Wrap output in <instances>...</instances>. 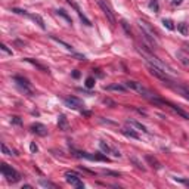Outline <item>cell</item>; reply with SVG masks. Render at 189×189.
<instances>
[{"label":"cell","mask_w":189,"mask_h":189,"mask_svg":"<svg viewBox=\"0 0 189 189\" xmlns=\"http://www.w3.org/2000/svg\"><path fill=\"white\" fill-rule=\"evenodd\" d=\"M136 50H138L139 55H142V58L148 62V64L161 68L163 71L167 72V74H176V71H174L170 65L164 64L160 58H157V56L152 53V49H151V47H145V45H142V46H140V45H136Z\"/></svg>","instance_id":"cell-1"},{"label":"cell","mask_w":189,"mask_h":189,"mask_svg":"<svg viewBox=\"0 0 189 189\" xmlns=\"http://www.w3.org/2000/svg\"><path fill=\"white\" fill-rule=\"evenodd\" d=\"M126 87L133 89L134 92H138L139 95H142V96H143L145 99H148L149 102H154V103H157V105H164V101L160 99V98H157V95H155L152 90H149L148 87H145L142 83L129 80V81H126Z\"/></svg>","instance_id":"cell-2"},{"label":"cell","mask_w":189,"mask_h":189,"mask_svg":"<svg viewBox=\"0 0 189 189\" xmlns=\"http://www.w3.org/2000/svg\"><path fill=\"white\" fill-rule=\"evenodd\" d=\"M138 25H139V28H140V31H142L143 40H145L149 46H152V49H155L157 46H158V37H157L154 28H152L148 22L142 21V19L138 21Z\"/></svg>","instance_id":"cell-3"},{"label":"cell","mask_w":189,"mask_h":189,"mask_svg":"<svg viewBox=\"0 0 189 189\" xmlns=\"http://www.w3.org/2000/svg\"><path fill=\"white\" fill-rule=\"evenodd\" d=\"M0 170H2L3 176L6 177V179H7L9 182L16 183V182H19V180H21V174H19V173L14 169V167L7 165L6 163H2V167H0Z\"/></svg>","instance_id":"cell-4"},{"label":"cell","mask_w":189,"mask_h":189,"mask_svg":"<svg viewBox=\"0 0 189 189\" xmlns=\"http://www.w3.org/2000/svg\"><path fill=\"white\" fill-rule=\"evenodd\" d=\"M148 70H149V74L151 76H154V77H157L158 80H161V81H164V83H167V84H171V78L169 77V74H167L165 71H163L161 68H158V67H155V65H151V64H148Z\"/></svg>","instance_id":"cell-5"},{"label":"cell","mask_w":189,"mask_h":189,"mask_svg":"<svg viewBox=\"0 0 189 189\" xmlns=\"http://www.w3.org/2000/svg\"><path fill=\"white\" fill-rule=\"evenodd\" d=\"M98 5H99V7L102 9L103 15L107 16V19H108V22L111 24V27H115L117 21H115V15H114V12H112V9L109 7V5H108L107 2H103V0H98Z\"/></svg>","instance_id":"cell-6"},{"label":"cell","mask_w":189,"mask_h":189,"mask_svg":"<svg viewBox=\"0 0 189 189\" xmlns=\"http://www.w3.org/2000/svg\"><path fill=\"white\" fill-rule=\"evenodd\" d=\"M65 180H67L71 186H74V188H77V189H83V188H84V183L80 180L78 174L72 173V171H67V173H65Z\"/></svg>","instance_id":"cell-7"},{"label":"cell","mask_w":189,"mask_h":189,"mask_svg":"<svg viewBox=\"0 0 189 189\" xmlns=\"http://www.w3.org/2000/svg\"><path fill=\"white\" fill-rule=\"evenodd\" d=\"M14 81L16 83L18 87L22 90V92H25L27 95H33V90L30 89V81H28L27 78L21 77V76H15V77H14Z\"/></svg>","instance_id":"cell-8"},{"label":"cell","mask_w":189,"mask_h":189,"mask_svg":"<svg viewBox=\"0 0 189 189\" xmlns=\"http://www.w3.org/2000/svg\"><path fill=\"white\" fill-rule=\"evenodd\" d=\"M67 3H68V5L71 6V7H74V9H76V12L78 14L80 19L83 21V24H84V25H87V27H92V22H90V19H89V18H87V16H86L84 14L81 12V9L78 7V5H77V3L74 2V0H67Z\"/></svg>","instance_id":"cell-9"},{"label":"cell","mask_w":189,"mask_h":189,"mask_svg":"<svg viewBox=\"0 0 189 189\" xmlns=\"http://www.w3.org/2000/svg\"><path fill=\"white\" fill-rule=\"evenodd\" d=\"M64 103L67 105L68 108H72V109H80L83 108V102L76 98V96H70V98H64Z\"/></svg>","instance_id":"cell-10"},{"label":"cell","mask_w":189,"mask_h":189,"mask_svg":"<svg viewBox=\"0 0 189 189\" xmlns=\"http://www.w3.org/2000/svg\"><path fill=\"white\" fill-rule=\"evenodd\" d=\"M164 105H169V107L177 114V115H180V117L182 118H185V120H188L189 121V114L188 112H185L182 108H179V107H177V105H174V103H171V102H169V101H164Z\"/></svg>","instance_id":"cell-11"},{"label":"cell","mask_w":189,"mask_h":189,"mask_svg":"<svg viewBox=\"0 0 189 189\" xmlns=\"http://www.w3.org/2000/svg\"><path fill=\"white\" fill-rule=\"evenodd\" d=\"M31 132L36 133V134H38V136H46V134H47V129H46V126L40 124V123H36V124L31 126Z\"/></svg>","instance_id":"cell-12"},{"label":"cell","mask_w":189,"mask_h":189,"mask_svg":"<svg viewBox=\"0 0 189 189\" xmlns=\"http://www.w3.org/2000/svg\"><path fill=\"white\" fill-rule=\"evenodd\" d=\"M58 127H59V130H62V132H67L68 127H70L68 120H67V117H65L64 114H61L59 118H58Z\"/></svg>","instance_id":"cell-13"},{"label":"cell","mask_w":189,"mask_h":189,"mask_svg":"<svg viewBox=\"0 0 189 189\" xmlns=\"http://www.w3.org/2000/svg\"><path fill=\"white\" fill-rule=\"evenodd\" d=\"M145 160H146V163H148L151 167H154L155 170H160L161 169V163L155 158V157H152V155H145Z\"/></svg>","instance_id":"cell-14"},{"label":"cell","mask_w":189,"mask_h":189,"mask_svg":"<svg viewBox=\"0 0 189 189\" xmlns=\"http://www.w3.org/2000/svg\"><path fill=\"white\" fill-rule=\"evenodd\" d=\"M127 124H130L132 127L138 129V130H142L143 133H148V129H146L145 126H143L142 123H139V121H134V120H127Z\"/></svg>","instance_id":"cell-15"},{"label":"cell","mask_w":189,"mask_h":189,"mask_svg":"<svg viewBox=\"0 0 189 189\" xmlns=\"http://www.w3.org/2000/svg\"><path fill=\"white\" fill-rule=\"evenodd\" d=\"M176 56H177V59H179L183 65H189V55L185 53L183 50H179V52L176 53Z\"/></svg>","instance_id":"cell-16"},{"label":"cell","mask_w":189,"mask_h":189,"mask_svg":"<svg viewBox=\"0 0 189 189\" xmlns=\"http://www.w3.org/2000/svg\"><path fill=\"white\" fill-rule=\"evenodd\" d=\"M24 61H27V62H30V64H33L36 68H38L40 71H43V72H49V68H46L45 65H41L40 62H37V61H34V59H31V58H25Z\"/></svg>","instance_id":"cell-17"},{"label":"cell","mask_w":189,"mask_h":189,"mask_svg":"<svg viewBox=\"0 0 189 189\" xmlns=\"http://www.w3.org/2000/svg\"><path fill=\"white\" fill-rule=\"evenodd\" d=\"M50 38L52 40H53V41H56V43H59V45H62V46H64L68 52H72V53H76V52H74V49H72V46L71 45H68V43H65V41L64 40H61V38H58V37H55V36H50Z\"/></svg>","instance_id":"cell-18"},{"label":"cell","mask_w":189,"mask_h":189,"mask_svg":"<svg viewBox=\"0 0 189 189\" xmlns=\"http://www.w3.org/2000/svg\"><path fill=\"white\" fill-rule=\"evenodd\" d=\"M121 133L127 138H132V139H139V134L136 133L133 129H121Z\"/></svg>","instance_id":"cell-19"},{"label":"cell","mask_w":189,"mask_h":189,"mask_svg":"<svg viewBox=\"0 0 189 189\" xmlns=\"http://www.w3.org/2000/svg\"><path fill=\"white\" fill-rule=\"evenodd\" d=\"M56 14H58V15H61L62 18H64V19L67 21V22L72 24V19H71V16L67 14V10H65V9H58V10H56Z\"/></svg>","instance_id":"cell-20"},{"label":"cell","mask_w":189,"mask_h":189,"mask_svg":"<svg viewBox=\"0 0 189 189\" xmlns=\"http://www.w3.org/2000/svg\"><path fill=\"white\" fill-rule=\"evenodd\" d=\"M177 92H179L180 95H182V96L185 98V99H188L189 101V89L188 87H182V86H177V87H174Z\"/></svg>","instance_id":"cell-21"},{"label":"cell","mask_w":189,"mask_h":189,"mask_svg":"<svg viewBox=\"0 0 189 189\" xmlns=\"http://www.w3.org/2000/svg\"><path fill=\"white\" fill-rule=\"evenodd\" d=\"M31 19H34L36 22L38 24V27H40L41 30H45V28H46V25H45V21H43V18H41L40 15H31Z\"/></svg>","instance_id":"cell-22"},{"label":"cell","mask_w":189,"mask_h":189,"mask_svg":"<svg viewBox=\"0 0 189 189\" xmlns=\"http://www.w3.org/2000/svg\"><path fill=\"white\" fill-rule=\"evenodd\" d=\"M40 186H43V188H52V189H56V185L55 183H52L49 180H43V179H40Z\"/></svg>","instance_id":"cell-23"},{"label":"cell","mask_w":189,"mask_h":189,"mask_svg":"<svg viewBox=\"0 0 189 189\" xmlns=\"http://www.w3.org/2000/svg\"><path fill=\"white\" fill-rule=\"evenodd\" d=\"M107 89L108 90H117V92H126V86H121V84H111Z\"/></svg>","instance_id":"cell-24"},{"label":"cell","mask_w":189,"mask_h":189,"mask_svg":"<svg viewBox=\"0 0 189 189\" xmlns=\"http://www.w3.org/2000/svg\"><path fill=\"white\" fill-rule=\"evenodd\" d=\"M177 30L180 31V33L183 34V36H186L188 34V24H185V22H180L179 25H177Z\"/></svg>","instance_id":"cell-25"},{"label":"cell","mask_w":189,"mask_h":189,"mask_svg":"<svg viewBox=\"0 0 189 189\" xmlns=\"http://www.w3.org/2000/svg\"><path fill=\"white\" fill-rule=\"evenodd\" d=\"M2 151H3V154H5V155H12V154H14V155H18V154H15L12 149H9V148H7V145H6L5 142L2 143Z\"/></svg>","instance_id":"cell-26"},{"label":"cell","mask_w":189,"mask_h":189,"mask_svg":"<svg viewBox=\"0 0 189 189\" xmlns=\"http://www.w3.org/2000/svg\"><path fill=\"white\" fill-rule=\"evenodd\" d=\"M99 146H101V149H102V151H103L105 154H109V152L112 151V149H111V148H109V146H108L107 143H105L103 140H101V142H99Z\"/></svg>","instance_id":"cell-27"},{"label":"cell","mask_w":189,"mask_h":189,"mask_svg":"<svg viewBox=\"0 0 189 189\" xmlns=\"http://www.w3.org/2000/svg\"><path fill=\"white\" fill-rule=\"evenodd\" d=\"M12 12H15V14H18V15H24V16L31 18V15L27 12V10H22V9H16V7H14V9H12Z\"/></svg>","instance_id":"cell-28"},{"label":"cell","mask_w":189,"mask_h":189,"mask_svg":"<svg viewBox=\"0 0 189 189\" xmlns=\"http://www.w3.org/2000/svg\"><path fill=\"white\" fill-rule=\"evenodd\" d=\"M84 84H86V87H87V89H92V87H95V78H93V77H87Z\"/></svg>","instance_id":"cell-29"},{"label":"cell","mask_w":189,"mask_h":189,"mask_svg":"<svg viewBox=\"0 0 189 189\" xmlns=\"http://www.w3.org/2000/svg\"><path fill=\"white\" fill-rule=\"evenodd\" d=\"M163 24H164V27H167L169 30H174V25H173V21L171 19H163Z\"/></svg>","instance_id":"cell-30"},{"label":"cell","mask_w":189,"mask_h":189,"mask_svg":"<svg viewBox=\"0 0 189 189\" xmlns=\"http://www.w3.org/2000/svg\"><path fill=\"white\" fill-rule=\"evenodd\" d=\"M121 27H123V28L126 30V33H127L129 36H132V31H130V28H129V24H127V22H126V21H124V19L121 21Z\"/></svg>","instance_id":"cell-31"},{"label":"cell","mask_w":189,"mask_h":189,"mask_svg":"<svg viewBox=\"0 0 189 189\" xmlns=\"http://www.w3.org/2000/svg\"><path fill=\"white\" fill-rule=\"evenodd\" d=\"M103 174H107V176H114V177H120L118 173H114V171H109V170H103Z\"/></svg>","instance_id":"cell-32"},{"label":"cell","mask_w":189,"mask_h":189,"mask_svg":"<svg viewBox=\"0 0 189 189\" xmlns=\"http://www.w3.org/2000/svg\"><path fill=\"white\" fill-rule=\"evenodd\" d=\"M0 49H2V50L5 52V53H7V55H12V50H10V49H7V46H6V45H2V46H0Z\"/></svg>","instance_id":"cell-33"},{"label":"cell","mask_w":189,"mask_h":189,"mask_svg":"<svg viewBox=\"0 0 189 189\" xmlns=\"http://www.w3.org/2000/svg\"><path fill=\"white\" fill-rule=\"evenodd\" d=\"M130 161H132V163H134V164H136V167H138V169H142V170H145L143 167H142V164H140V163H139L138 160H136V158H132Z\"/></svg>","instance_id":"cell-34"},{"label":"cell","mask_w":189,"mask_h":189,"mask_svg":"<svg viewBox=\"0 0 189 189\" xmlns=\"http://www.w3.org/2000/svg\"><path fill=\"white\" fill-rule=\"evenodd\" d=\"M30 149H31V152H37V151H38L37 145H36L34 142H31V145H30Z\"/></svg>","instance_id":"cell-35"},{"label":"cell","mask_w":189,"mask_h":189,"mask_svg":"<svg viewBox=\"0 0 189 189\" xmlns=\"http://www.w3.org/2000/svg\"><path fill=\"white\" fill-rule=\"evenodd\" d=\"M72 55H74L78 61H86V56H84V55H80V53H77V52H76V53H72Z\"/></svg>","instance_id":"cell-36"},{"label":"cell","mask_w":189,"mask_h":189,"mask_svg":"<svg viewBox=\"0 0 189 189\" xmlns=\"http://www.w3.org/2000/svg\"><path fill=\"white\" fill-rule=\"evenodd\" d=\"M12 123H14V124H18V126L22 124V121L19 120V117H12Z\"/></svg>","instance_id":"cell-37"},{"label":"cell","mask_w":189,"mask_h":189,"mask_svg":"<svg viewBox=\"0 0 189 189\" xmlns=\"http://www.w3.org/2000/svg\"><path fill=\"white\" fill-rule=\"evenodd\" d=\"M149 7H151V9H154V10H158V5H157V2H154V0L149 3Z\"/></svg>","instance_id":"cell-38"},{"label":"cell","mask_w":189,"mask_h":189,"mask_svg":"<svg viewBox=\"0 0 189 189\" xmlns=\"http://www.w3.org/2000/svg\"><path fill=\"white\" fill-rule=\"evenodd\" d=\"M182 50L185 52V53H188V55H189V45H188V43H183V46H182Z\"/></svg>","instance_id":"cell-39"},{"label":"cell","mask_w":189,"mask_h":189,"mask_svg":"<svg viewBox=\"0 0 189 189\" xmlns=\"http://www.w3.org/2000/svg\"><path fill=\"white\" fill-rule=\"evenodd\" d=\"M176 180H179V182H182L183 185H186V186H189V180H188V179H177V177H176Z\"/></svg>","instance_id":"cell-40"},{"label":"cell","mask_w":189,"mask_h":189,"mask_svg":"<svg viewBox=\"0 0 189 189\" xmlns=\"http://www.w3.org/2000/svg\"><path fill=\"white\" fill-rule=\"evenodd\" d=\"M111 152H112V154H114V155H115V157H121V154H120V152H118V151H117V149H112V151H111Z\"/></svg>","instance_id":"cell-41"},{"label":"cell","mask_w":189,"mask_h":189,"mask_svg":"<svg viewBox=\"0 0 189 189\" xmlns=\"http://www.w3.org/2000/svg\"><path fill=\"white\" fill-rule=\"evenodd\" d=\"M72 77H74V78H78V77H80V72H78V71H74V72H72Z\"/></svg>","instance_id":"cell-42"},{"label":"cell","mask_w":189,"mask_h":189,"mask_svg":"<svg viewBox=\"0 0 189 189\" xmlns=\"http://www.w3.org/2000/svg\"><path fill=\"white\" fill-rule=\"evenodd\" d=\"M182 0H173V5H180Z\"/></svg>","instance_id":"cell-43"},{"label":"cell","mask_w":189,"mask_h":189,"mask_svg":"<svg viewBox=\"0 0 189 189\" xmlns=\"http://www.w3.org/2000/svg\"><path fill=\"white\" fill-rule=\"evenodd\" d=\"M154 2H157V0H154Z\"/></svg>","instance_id":"cell-44"}]
</instances>
